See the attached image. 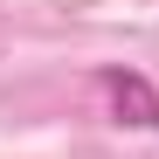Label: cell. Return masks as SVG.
Wrapping results in <instances>:
<instances>
[{
	"mask_svg": "<svg viewBox=\"0 0 159 159\" xmlns=\"http://www.w3.org/2000/svg\"><path fill=\"white\" fill-rule=\"evenodd\" d=\"M97 90H104V104H111V125L159 131V90L145 83L139 69H118V62H104V69H97Z\"/></svg>",
	"mask_w": 159,
	"mask_h": 159,
	"instance_id": "cell-1",
	"label": "cell"
}]
</instances>
